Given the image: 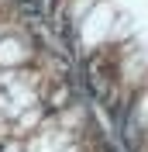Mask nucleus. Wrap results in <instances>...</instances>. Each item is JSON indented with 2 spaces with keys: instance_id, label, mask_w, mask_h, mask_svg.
<instances>
[{
  "instance_id": "obj_1",
  "label": "nucleus",
  "mask_w": 148,
  "mask_h": 152,
  "mask_svg": "<svg viewBox=\"0 0 148 152\" xmlns=\"http://www.w3.org/2000/svg\"><path fill=\"white\" fill-rule=\"evenodd\" d=\"M0 152H124L31 0H0Z\"/></svg>"
},
{
  "instance_id": "obj_2",
  "label": "nucleus",
  "mask_w": 148,
  "mask_h": 152,
  "mask_svg": "<svg viewBox=\"0 0 148 152\" xmlns=\"http://www.w3.org/2000/svg\"><path fill=\"white\" fill-rule=\"evenodd\" d=\"M124 152H148V0H31Z\"/></svg>"
}]
</instances>
